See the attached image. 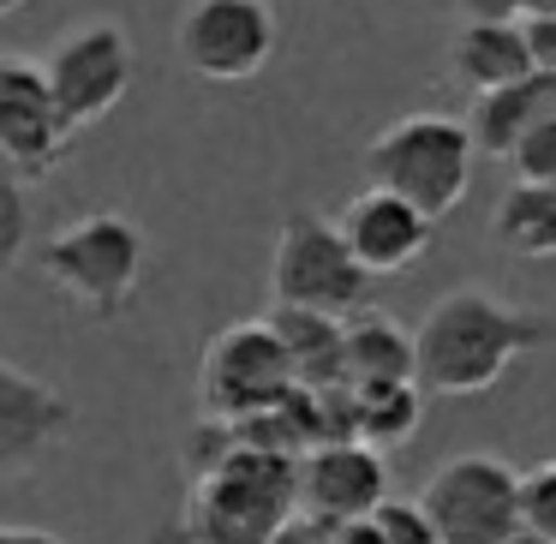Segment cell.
I'll list each match as a JSON object with an SVG mask.
<instances>
[{
	"mask_svg": "<svg viewBox=\"0 0 556 544\" xmlns=\"http://www.w3.org/2000/svg\"><path fill=\"white\" fill-rule=\"evenodd\" d=\"M556 341V317L527 312L491 288H455L413 329V383L419 395H484L508 365Z\"/></svg>",
	"mask_w": 556,
	"mask_h": 544,
	"instance_id": "6da1fadb",
	"label": "cell"
},
{
	"mask_svg": "<svg viewBox=\"0 0 556 544\" xmlns=\"http://www.w3.org/2000/svg\"><path fill=\"white\" fill-rule=\"evenodd\" d=\"M192 496L174 520L186 544H269L300 520L293 503V460L269 448H186Z\"/></svg>",
	"mask_w": 556,
	"mask_h": 544,
	"instance_id": "7a4b0ae2",
	"label": "cell"
},
{
	"mask_svg": "<svg viewBox=\"0 0 556 544\" xmlns=\"http://www.w3.org/2000/svg\"><path fill=\"white\" fill-rule=\"evenodd\" d=\"M472 162H479V150H472L467 126H460L455 114L419 109V114L389 121L383 132L365 144V186L395 192L401 204H413L419 216L437 222L467 198Z\"/></svg>",
	"mask_w": 556,
	"mask_h": 544,
	"instance_id": "3957f363",
	"label": "cell"
},
{
	"mask_svg": "<svg viewBox=\"0 0 556 544\" xmlns=\"http://www.w3.org/2000/svg\"><path fill=\"white\" fill-rule=\"evenodd\" d=\"M37 264L61 300H73L97 324H114L132 305L138 276H144V228L121 210H90L42 245Z\"/></svg>",
	"mask_w": 556,
	"mask_h": 544,
	"instance_id": "277c9868",
	"label": "cell"
},
{
	"mask_svg": "<svg viewBox=\"0 0 556 544\" xmlns=\"http://www.w3.org/2000/svg\"><path fill=\"white\" fill-rule=\"evenodd\" d=\"M437 544H520V467L503 455H448L413 496Z\"/></svg>",
	"mask_w": 556,
	"mask_h": 544,
	"instance_id": "5b68a950",
	"label": "cell"
},
{
	"mask_svg": "<svg viewBox=\"0 0 556 544\" xmlns=\"http://www.w3.org/2000/svg\"><path fill=\"white\" fill-rule=\"evenodd\" d=\"M269 293L288 312H317L348 324L365 305L371 281L341 245L336 222L317 216V210H288L276 228V252H269Z\"/></svg>",
	"mask_w": 556,
	"mask_h": 544,
	"instance_id": "8992f818",
	"label": "cell"
},
{
	"mask_svg": "<svg viewBox=\"0 0 556 544\" xmlns=\"http://www.w3.org/2000/svg\"><path fill=\"white\" fill-rule=\"evenodd\" d=\"M288 395H293L288 353L276 347L264 317L228 324L204 347V365H198V407H204V425L257 419V413H276Z\"/></svg>",
	"mask_w": 556,
	"mask_h": 544,
	"instance_id": "52a82bcc",
	"label": "cell"
},
{
	"mask_svg": "<svg viewBox=\"0 0 556 544\" xmlns=\"http://www.w3.org/2000/svg\"><path fill=\"white\" fill-rule=\"evenodd\" d=\"M42 66V85H49L54 109H61V121L73 126H97L109 121L114 109L126 102V90H132V30L121 25V18H85V25H73L61 42L49 49V61Z\"/></svg>",
	"mask_w": 556,
	"mask_h": 544,
	"instance_id": "ba28073f",
	"label": "cell"
},
{
	"mask_svg": "<svg viewBox=\"0 0 556 544\" xmlns=\"http://www.w3.org/2000/svg\"><path fill=\"white\" fill-rule=\"evenodd\" d=\"M174 54L192 78L252 85L276 54V7L269 0H186L174 25Z\"/></svg>",
	"mask_w": 556,
	"mask_h": 544,
	"instance_id": "9c48e42d",
	"label": "cell"
},
{
	"mask_svg": "<svg viewBox=\"0 0 556 544\" xmlns=\"http://www.w3.org/2000/svg\"><path fill=\"white\" fill-rule=\"evenodd\" d=\"M66 150H73V126L54 109L42 66L25 54H0V156L25 180H42L66 162Z\"/></svg>",
	"mask_w": 556,
	"mask_h": 544,
	"instance_id": "30bf717a",
	"label": "cell"
},
{
	"mask_svg": "<svg viewBox=\"0 0 556 544\" xmlns=\"http://www.w3.org/2000/svg\"><path fill=\"white\" fill-rule=\"evenodd\" d=\"M293 503L300 520H324V527H353L371 508L389 503V467L383 455L359 443H329L293 460Z\"/></svg>",
	"mask_w": 556,
	"mask_h": 544,
	"instance_id": "8fae6325",
	"label": "cell"
},
{
	"mask_svg": "<svg viewBox=\"0 0 556 544\" xmlns=\"http://www.w3.org/2000/svg\"><path fill=\"white\" fill-rule=\"evenodd\" d=\"M78 407L0 353V479H30L73 437Z\"/></svg>",
	"mask_w": 556,
	"mask_h": 544,
	"instance_id": "7c38bea8",
	"label": "cell"
},
{
	"mask_svg": "<svg viewBox=\"0 0 556 544\" xmlns=\"http://www.w3.org/2000/svg\"><path fill=\"white\" fill-rule=\"evenodd\" d=\"M431 228H437L431 216H419L413 204H401L395 192H377V186L353 192L348 210L336 216V233L353 252V264L365 269V281L413 269L425 252H431Z\"/></svg>",
	"mask_w": 556,
	"mask_h": 544,
	"instance_id": "4fadbf2b",
	"label": "cell"
},
{
	"mask_svg": "<svg viewBox=\"0 0 556 544\" xmlns=\"http://www.w3.org/2000/svg\"><path fill=\"white\" fill-rule=\"evenodd\" d=\"M544 121H556V78L551 73H527L520 85H508V90L472 97V114L460 126H467L472 150H484V156H508V150Z\"/></svg>",
	"mask_w": 556,
	"mask_h": 544,
	"instance_id": "5bb4252c",
	"label": "cell"
},
{
	"mask_svg": "<svg viewBox=\"0 0 556 544\" xmlns=\"http://www.w3.org/2000/svg\"><path fill=\"white\" fill-rule=\"evenodd\" d=\"M341 383L348 389L413 383V329H401L383 312L348 317L341 324Z\"/></svg>",
	"mask_w": 556,
	"mask_h": 544,
	"instance_id": "9a60e30c",
	"label": "cell"
},
{
	"mask_svg": "<svg viewBox=\"0 0 556 544\" xmlns=\"http://www.w3.org/2000/svg\"><path fill=\"white\" fill-rule=\"evenodd\" d=\"M448 73L472 90V97H491V90H508L532 73L527 42H520V18L515 25H460L455 54H448Z\"/></svg>",
	"mask_w": 556,
	"mask_h": 544,
	"instance_id": "2e32d148",
	"label": "cell"
},
{
	"mask_svg": "<svg viewBox=\"0 0 556 544\" xmlns=\"http://www.w3.org/2000/svg\"><path fill=\"white\" fill-rule=\"evenodd\" d=\"M276 347L288 353L293 389H336L341 383V317H317V312H276L264 317Z\"/></svg>",
	"mask_w": 556,
	"mask_h": 544,
	"instance_id": "e0dca14e",
	"label": "cell"
},
{
	"mask_svg": "<svg viewBox=\"0 0 556 544\" xmlns=\"http://www.w3.org/2000/svg\"><path fill=\"white\" fill-rule=\"evenodd\" d=\"M425 419V395L419 383H383V389H353V443L389 455V448H407L419 437Z\"/></svg>",
	"mask_w": 556,
	"mask_h": 544,
	"instance_id": "ac0fdd59",
	"label": "cell"
},
{
	"mask_svg": "<svg viewBox=\"0 0 556 544\" xmlns=\"http://www.w3.org/2000/svg\"><path fill=\"white\" fill-rule=\"evenodd\" d=\"M491 233H496V245H503L508 257H527V264L556 257V192L551 186H520L515 180L503 198H496Z\"/></svg>",
	"mask_w": 556,
	"mask_h": 544,
	"instance_id": "d6986e66",
	"label": "cell"
},
{
	"mask_svg": "<svg viewBox=\"0 0 556 544\" xmlns=\"http://www.w3.org/2000/svg\"><path fill=\"white\" fill-rule=\"evenodd\" d=\"M341 544H437L431 527H425V515L413 503H401V496H389L383 508H371L365 520H353L348 532H341Z\"/></svg>",
	"mask_w": 556,
	"mask_h": 544,
	"instance_id": "ffe728a7",
	"label": "cell"
},
{
	"mask_svg": "<svg viewBox=\"0 0 556 544\" xmlns=\"http://www.w3.org/2000/svg\"><path fill=\"white\" fill-rule=\"evenodd\" d=\"M25 174L0 156V288L13 276L18 252H25V233H30V192H25Z\"/></svg>",
	"mask_w": 556,
	"mask_h": 544,
	"instance_id": "44dd1931",
	"label": "cell"
},
{
	"mask_svg": "<svg viewBox=\"0 0 556 544\" xmlns=\"http://www.w3.org/2000/svg\"><path fill=\"white\" fill-rule=\"evenodd\" d=\"M520 539L556 544V455L520 472Z\"/></svg>",
	"mask_w": 556,
	"mask_h": 544,
	"instance_id": "7402d4cb",
	"label": "cell"
},
{
	"mask_svg": "<svg viewBox=\"0 0 556 544\" xmlns=\"http://www.w3.org/2000/svg\"><path fill=\"white\" fill-rule=\"evenodd\" d=\"M508 162H515V180L520 186H551V192H556V121L532 126V132L508 150Z\"/></svg>",
	"mask_w": 556,
	"mask_h": 544,
	"instance_id": "603a6c76",
	"label": "cell"
},
{
	"mask_svg": "<svg viewBox=\"0 0 556 544\" xmlns=\"http://www.w3.org/2000/svg\"><path fill=\"white\" fill-rule=\"evenodd\" d=\"M520 42H527L532 73L556 78V18H520Z\"/></svg>",
	"mask_w": 556,
	"mask_h": 544,
	"instance_id": "cb8c5ba5",
	"label": "cell"
},
{
	"mask_svg": "<svg viewBox=\"0 0 556 544\" xmlns=\"http://www.w3.org/2000/svg\"><path fill=\"white\" fill-rule=\"evenodd\" d=\"M467 25H515L520 18V0H460Z\"/></svg>",
	"mask_w": 556,
	"mask_h": 544,
	"instance_id": "d4e9b609",
	"label": "cell"
},
{
	"mask_svg": "<svg viewBox=\"0 0 556 544\" xmlns=\"http://www.w3.org/2000/svg\"><path fill=\"white\" fill-rule=\"evenodd\" d=\"M0 544H73L61 532H42V527H0Z\"/></svg>",
	"mask_w": 556,
	"mask_h": 544,
	"instance_id": "484cf974",
	"label": "cell"
},
{
	"mask_svg": "<svg viewBox=\"0 0 556 544\" xmlns=\"http://www.w3.org/2000/svg\"><path fill=\"white\" fill-rule=\"evenodd\" d=\"M348 527H324V520H300V544H341Z\"/></svg>",
	"mask_w": 556,
	"mask_h": 544,
	"instance_id": "4316f807",
	"label": "cell"
},
{
	"mask_svg": "<svg viewBox=\"0 0 556 544\" xmlns=\"http://www.w3.org/2000/svg\"><path fill=\"white\" fill-rule=\"evenodd\" d=\"M520 18H556V0H520Z\"/></svg>",
	"mask_w": 556,
	"mask_h": 544,
	"instance_id": "83f0119b",
	"label": "cell"
},
{
	"mask_svg": "<svg viewBox=\"0 0 556 544\" xmlns=\"http://www.w3.org/2000/svg\"><path fill=\"white\" fill-rule=\"evenodd\" d=\"M150 544H186V539H180V527H174V520H168V527H162V532H156V539H150Z\"/></svg>",
	"mask_w": 556,
	"mask_h": 544,
	"instance_id": "f1b7e54d",
	"label": "cell"
},
{
	"mask_svg": "<svg viewBox=\"0 0 556 544\" xmlns=\"http://www.w3.org/2000/svg\"><path fill=\"white\" fill-rule=\"evenodd\" d=\"M269 544H300V520H293V527H281V532H276V539H269Z\"/></svg>",
	"mask_w": 556,
	"mask_h": 544,
	"instance_id": "f546056e",
	"label": "cell"
},
{
	"mask_svg": "<svg viewBox=\"0 0 556 544\" xmlns=\"http://www.w3.org/2000/svg\"><path fill=\"white\" fill-rule=\"evenodd\" d=\"M18 7H30V0H0V18H7V13H18Z\"/></svg>",
	"mask_w": 556,
	"mask_h": 544,
	"instance_id": "4dcf8cb0",
	"label": "cell"
}]
</instances>
